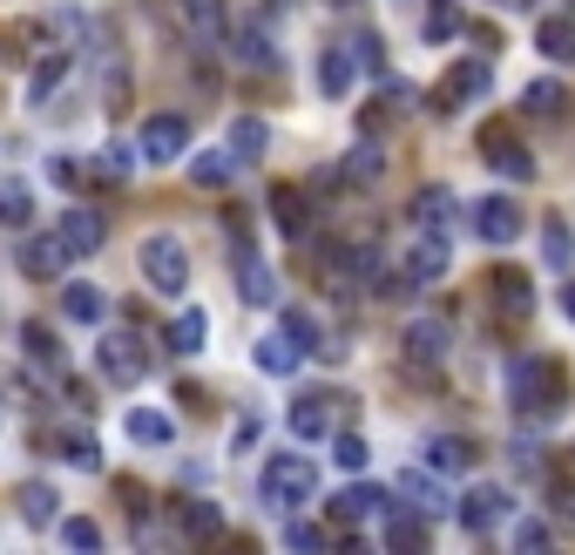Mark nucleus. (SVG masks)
<instances>
[{"label":"nucleus","instance_id":"5701e85b","mask_svg":"<svg viewBox=\"0 0 575 555\" xmlns=\"http://www.w3.org/2000/svg\"><path fill=\"white\" fill-rule=\"evenodd\" d=\"M54 454H61L68 467H81V474H96V467H102V447H96V434H81V427H68V434L54 440Z\"/></svg>","mask_w":575,"mask_h":555},{"label":"nucleus","instance_id":"f03ea898","mask_svg":"<svg viewBox=\"0 0 575 555\" xmlns=\"http://www.w3.org/2000/svg\"><path fill=\"white\" fill-rule=\"evenodd\" d=\"M142 285L162 291V298H184V285H190V251L177 245V237H142Z\"/></svg>","mask_w":575,"mask_h":555},{"label":"nucleus","instance_id":"a211bd4d","mask_svg":"<svg viewBox=\"0 0 575 555\" xmlns=\"http://www.w3.org/2000/svg\"><path fill=\"white\" fill-rule=\"evenodd\" d=\"M230 177H237V149H204L197 163H190V184L197 190H230Z\"/></svg>","mask_w":575,"mask_h":555},{"label":"nucleus","instance_id":"1a4fd4ad","mask_svg":"<svg viewBox=\"0 0 575 555\" xmlns=\"http://www.w3.org/2000/svg\"><path fill=\"white\" fill-rule=\"evenodd\" d=\"M447 346H454L447 319H414V326H406V359H414V366H440Z\"/></svg>","mask_w":575,"mask_h":555},{"label":"nucleus","instance_id":"603ef678","mask_svg":"<svg viewBox=\"0 0 575 555\" xmlns=\"http://www.w3.org/2000/svg\"><path fill=\"white\" fill-rule=\"evenodd\" d=\"M339 8H353V0H339Z\"/></svg>","mask_w":575,"mask_h":555},{"label":"nucleus","instance_id":"2f4dec72","mask_svg":"<svg viewBox=\"0 0 575 555\" xmlns=\"http://www.w3.org/2000/svg\"><path fill=\"white\" fill-rule=\"evenodd\" d=\"M420 542H427V522H414V515L386 508V548H420Z\"/></svg>","mask_w":575,"mask_h":555},{"label":"nucleus","instance_id":"7ed1b4c3","mask_svg":"<svg viewBox=\"0 0 575 555\" xmlns=\"http://www.w3.org/2000/svg\"><path fill=\"white\" fill-rule=\"evenodd\" d=\"M508 386H515V407H528V414H562V366H548V359H515Z\"/></svg>","mask_w":575,"mask_h":555},{"label":"nucleus","instance_id":"e433bc0d","mask_svg":"<svg viewBox=\"0 0 575 555\" xmlns=\"http://www.w3.org/2000/svg\"><path fill=\"white\" fill-rule=\"evenodd\" d=\"M542 258H548L555 271H568V265H575V237H568L562 224H548V237H542Z\"/></svg>","mask_w":575,"mask_h":555},{"label":"nucleus","instance_id":"473e14b6","mask_svg":"<svg viewBox=\"0 0 575 555\" xmlns=\"http://www.w3.org/2000/svg\"><path fill=\"white\" fill-rule=\"evenodd\" d=\"M54 535H61L68 548H89V555L102 548V528H96L89 515H61V522H54Z\"/></svg>","mask_w":575,"mask_h":555},{"label":"nucleus","instance_id":"de8ad7c7","mask_svg":"<svg viewBox=\"0 0 575 555\" xmlns=\"http://www.w3.org/2000/svg\"><path fill=\"white\" fill-rule=\"evenodd\" d=\"M318 542H325V535H318L311 522H291V528H285V548H318Z\"/></svg>","mask_w":575,"mask_h":555},{"label":"nucleus","instance_id":"6ab92c4d","mask_svg":"<svg viewBox=\"0 0 575 555\" xmlns=\"http://www.w3.org/2000/svg\"><path fill=\"white\" fill-rule=\"evenodd\" d=\"M61 245H68L75 258H89V251L102 245V217H96V210H68V217H61Z\"/></svg>","mask_w":575,"mask_h":555},{"label":"nucleus","instance_id":"ddd939ff","mask_svg":"<svg viewBox=\"0 0 575 555\" xmlns=\"http://www.w3.org/2000/svg\"><path fill=\"white\" fill-rule=\"evenodd\" d=\"M487 89H495V68H487V61H460V68H454V82H447V96H440V109L480 102Z\"/></svg>","mask_w":575,"mask_h":555},{"label":"nucleus","instance_id":"412c9836","mask_svg":"<svg viewBox=\"0 0 575 555\" xmlns=\"http://www.w3.org/2000/svg\"><path fill=\"white\" fill-rule=\"evenodd\" d=\"M480 149H487V163H495L502 177H515V184H522V177H535V156H528L522 142H508V136H487Z\"/></svg>","mask_w":575,"mask_h":555},{"label":"nucleus","instance_id":"a19ab883","mask_svg":"<svg viewBox=\"0 0 575 555\" xmlns=\"http://www.w3.org/2000/svg\"><path fill=\"white\" fill-rule=\"evenodd\" d=\"M184 14H190L204 34H224V0H184Z\"/></svg>","mask_w":575,"mask_h":555},{"label":"nucleus","instance_id":"72a5a7b5","mask_svg":"<svg viewBox=\"0 0 575 555\" xmlns=\"http://www.w3.org/2000/svg\"><path fill=\"white\" fill-rule=\"evenodd\" d=\"M542 54H555V61H575V21H542Z\"/></svg>","mask_w":575,"mask_h":555},{"label":"nucleus","instance_id":"4be33fe9","mask_svg":"<svg viewBox=\"0 0 575 555\" xmlns=\"http://www.w3.org/2000/svg\"><path fill=\"white\" fill-rule=\"evenodd\" d=\"M318 89L333 96V102L353 96V54H346V48H325V61H318Z\"/></svg>","mask_w":575,"mask_h":555},{"label":"nucleus","instance_id":"f3484780","mask_svg":"<svg viewBox=\"0 0 575 555\" xmlns=\"http://www.w3.org/2000/svg\"><path fill=\"white\" fill-rule=\"evenodd\" d=\"M61 311H68L75 326H102L109 319V298L96 285H61Z\"/></svg>","mask_w":575,"mask_h":555},{"label":"nucleus","instance_id":"58836bf2","mask_svg":"<svg viewBox=\"0 0 575 555\" xmlns=\"http://www.w3.org/2000/svg\"><path fill=\"white\" fill-rule=\"evenodd\" d=\"M447 210H454L447 190H420V197H414V224H447Z\"/></svg>","mask_w":575,"mask_h":555},{"label":"nucleus","instance_id":"c03bdc74","mask_svg":"<svg viewBox=\"0 0 575 555\" xmlns=\"http://www.w3.org/2000/svg\"><path fill=\"white\" fill-rule=\"evenodd\" d=\"M522 109H528V116H542V109H562V89H555V82H535V89L522 96Z\"/></svg>","mask_w":575,"mask_h":555},{"label":"nucleus","instance_id":"a878e982","mask_svg":"<svg viewBox=\"0 0 575 555\" xmlns=\"http://www.w3.org/2000/svg\"><path fill=\"white\" fill-rule=\"evenodd\" d=\"M298 353H305V346H298L291 333H271V339H258V366H265V373H291V366H298Z\"/></svg>","mask_w":575,"mask_h":555},{"label":"nucleus","instance_id":"37998d69","mask_svg":"<svg viewBox=\"0 0 575 555\" xmlns=\"http://www.w3.org/2000/svg\"><path fill=\"white\" fill-rule=\"evenodd\" d=\"M333 454H339V467H353V474H359V467H366V454H373V447H366V440H359V434H339V440H333Z\"/></svg>","mask_w":575,"mask_h":555},{"label":"nucleus","instance_id":"393cba45","mask_svg":"<svg viewBox=\"0 0 575 555\" xmlns=\"http://www.w3.org/2000/svg\"><path fill=\"white\" fill-rule=\"evenodd\" d=\"M230 149H237V156H251V163H258V156L271 149V129H265L258 116H237V122H230Z\"/></svg>","mask_w":575,"mask_h":555},{"label":"nucleus","instance_id":"f704fd0d","mask_svg":"<svg viewBox=\"0 0 575 555\" xmlns=\"http://www.w3.org/2000/svg\"><path fill=\"white\" fill-rule=\"evenodd\" d=\"M460 34V8H454V0H434V8H427V41H454Z\"/></svg>","mask_w":575,"mask_h":555},{"label":"nucleus","instance_id":"dca6fc26","mask_svg":"<svg viewBox=\"0 0 575 555\" xmlns=\"http://www.w3.org/2000/svg\"><path fill=\"white\" fill-rule=\"evenodd\" d=\"M129 440H142V447H170L177 440V420L170 414H162V407H129Z\"/></svg>","mask_w":575,"mask_h":555},{"label":"nucleus","instance_id":"4c0bfd02","mask_svg":"<svg viewBox=\"0 0 575 555\" xmlns=\"http://www.w3.org/2000/svg\"><path fill=\"white\" fill-rule=\"evenodd\" d=\"M399 495H414V508H440V502H447V495H440V488L427 482V474H414V467L399 474Z\"/></svg>","mask_w":575,"mask_h":555},{"label":"nucleus","instance_id":"c9c22d12","mask_svg":"<svg viewBox=\"0 0 575 555\" xmlns=\"http://www.w3.org/2000/svg\"><path fill=\"white\" fill-rule=\"evenodd\" d=\"M184 528H190V535H224L217 502H184Z\"/></svg>","mask_w":575,"mask_h":555},{"label":"nucleus","instance_id":"c85d7f7f","mask_svg":"<svg viewBox=\"0 0 575 555\" xmlns=\"http://www.w3.org/2000/svg\"><path fill=\"white\" fill-rule=\"evenodd\" d=\"M61 75H68V54H41V68L28 75V102H48L61 89Z\"/></svg>","mask_w":575,"mask_h":555},{"label":"nucleus","instance_id":"9b49d317","mask_svg":"<svg viewBox=\"0 0 575 555\" xmlns=\"http://www.w3.org/2000/svg\"><path fill=\"white\" fill-rule=\"evenodd\" d=\"M271 217H278V230H285V237H298V245L311 237V197H305V190L278 184V190H271Z\"/></svg>","mask_w":575,"mask_h":555},{"label":"nucleus","instance_id":"bb28decb","mask_svg":"<svg viewBox=\"0 0 575 555\" xmlns=\"http://www.w3.org/2000/svg\"><path fill=\"white\" fill-rule=\"evenodd\" d=\"M230 54H237V61H258V68H278V48H271L258 28H230Z\"/></svg>","mask_w":575,"mask_h":555},{"label":"nucleus","instance_id":"7c9ffc66","mask_svg":"<svg viewBox=\"0 0 575 555\" xmlns=\"http://www.w3.org/2000/svg\"><path fill=\"white\" fill-rule=\"evenodd\" d=\"M467 460H474L467 440H427V467H434V474H460Z\"/></svg>","mask_w":575,"mask_h":555},{"label":"nucleus","instance_id":"c756f323","mask_svg":"<svg viewBox=\"0 0 575 555\" xmlns=\"http://www.w3.org/2000/svg\"><path fill=\"white\" fill-rule=\"evenodd\" d=\"M21 353H28V366H41V373H61V346H54L41 326H28V333H21Z\"/></svg>","mask_w":575,"mask_h":555},{"label":"nucleus","instance_id":"49530a36","mask_svg":"<svg viewBox=\"0 0 575 555\" xmlns=\"http://www.w3.org/2000/svg\"><path fill=\"white\" fill-rule=\"evenodd\" d=\"M353 54H359V61H366V75H386V68H379V61H386V54H379V41H373V34H359V41H353Z\"/></svg>","mask_w":575,"mask_h":555},{"label":"nucleus","instance_id":"b1692460","mask_svg":"<svg viewBox=\"0 0 575 555\" xmlns=\"http://www.w3.org/2000/svg\"><path fill=\"white\" fill-rule=\"evenodd\" d=\"M21 515H28L34 528H54V522H61V495H54L48 482H28V488H21Z\"/></svg>","mask_w":575,"mask_h":555},{"label":"nucleus","instance_id":"6e6552de","mask_svg":"<svg viewBox=\"0 0 575 555\" xmlns=\"http://www.w3.org/2000/svg\"><path fill=\"white\" fill-rule=\"evenodd\" d=\"M508 508H515V502H508L502 488H474V495L460 502V522H467V535H495V528L508 522Z\"/></svg>","mask_w":575,"mask_h":555},{"label":"nucleus","instance_id":"79ce46f5","mask_svg":"<svg viewBox=\"0 0 575 555\" xmlns=\"http://www.w3.org/2000/svg\"><path fill=\"white\" fill-rule=\"evenodd\" d=\"M285 333H291L305 353H318V346H325V339H318V319H311V311H285Z\"/></svg>","mask_w":575,"mask_h":555},{"label":"nucleus","instance_id":"0eeeda50","mask_svg":"<svg viewBox=\"0 0 575 555\" xmlns=\"http://www.w3.org/2000/svg\"><path fill=\"white\" fill-rule=\"evenodd\" d=\"M447 265H454L447 237H440V230H427L420 245H414V258H406V285H440V278H447Z\"/></svg>","mask_w":575,"mask_h":555},{"label":"nucleus","instance_id":"8fccbe9b","mask_svg":"<svg viewBox=\"0 0 575 555\" xmlns=\"http://www.w3.org/2000/svg\"><path fill=\"white\" fill-rule=\"evenodd\" d=\"M515 542H522V548H542V542H548V522H522Z\"/></svg>","mask_w":575,"mask_h":555},{"label":"nucleus","instance_id":"9d476101","mask_svg":"<svg viewBox=\"0 0 575 555\" xmlns=\"http://www.w3.org/2000/svg\"><path fill=\"white\" fill-rule=\"evenodd\" d=\"M237 291H244V305H278V278L258 251H237Z\"/></svg>","mask_w":575,"mask_h":555},{"label":"nucleus","instance_id":"3c124183","mask_svg":"<svg viewBox=\"0 0 575 555\" xmlns=\"http://www.w3.org/2000/svg\"><path fill=\"white\" fill-rule=\"evenodd\" d=\"M568 311H575V285H568Z\"/></svg>","mask_w":575,"mask_h":555},{"label":"nucleus","instance_id":"39448f33","mask_svg":"<svg viewBox=\"0 0 575 555\" xmlns=\"http://www.w3.org/2000/svg\"><path fill=\"white\" fill-rule=\"evenodd\" d=\"M96 366H102V379H116V386H136V379L149 373V353H142V339H129V333H109V339H96Z\"/></svg>","mask_w":575,"mask_h":555},{"label":"nucleus","instance_id":"a18cd8bd","mask_svg":"<svg viewBox=\"0 0 575 555\" xmlns=\"http://www.w3.org/2000/svg\"><path fill=\"white\" fill-rule=\"evenodd\" d=\"M136 156H142V149H122V142H116V149H102V170H116V184H122V170H136Z\"/></svg>","mask_w":575,"mask_h":555},{"label":"nucleus","instance_id":"4468645a","mask_svg":"<svg viewBox=\"0 0 575 555\" xmlns=\"http://www.w3.org/2000/svg\"><path fill=\"white\" fill-rule=\"evenodd\" d=\"M291 434L298 440H325V434H333V393H305V400L291 407Z\"/></svg>","mask_w":575,"mask_h":555},{"label":"nucleus","instance_id":"ea45409f","mask_svg":"<svg viewBox=\"0 0 575 555\" xmlns=\"http://www.w3.org/2000/svg\"><path fill=\"white\" fill-rule=\"evenodd\" d=\"M379 163H386V156L366 142V149H353V156H346V177H353V184H373V177H379Z\"/></svg>","mask_w":575,"mask_h":555},{"label":"nucleus","instance_id":"09e8293b","mask_svg":"<svg viewBox=\"0 0 575 555\" xmlns=\"http://www.w3.org/2000/svg\"><path fill=\"white\" fill-rule=\"evenodd\" d=\"M0 217H8V224H28V197L8 190V197H0Z\"/></svg>","mask_w":575,"mask_h":555},{"label":"nucleus","instance_id":"cd10ccee","mask_svg":"<svg viewBox=\"0 0 575 555\" xmlns=\"http://www.w3.org/2000/svg\"><path fill=\"white\" fill-rule=\"evenodd\" d=\"M210 339V319L204 311H177V326H170V353H204Z\"/></svg>","mask_w":575,"mask_h":555},{"label":"nucleus","instance_id":"aec40b11","mask_svg":"<svg viewBox=\"0 0 575 555\" xmlns=\"http://www.w3.org/2000/svg\"><path fill=\"white\" fill-rule=\"evenodd\" d=\"M386 508H393V502H386L379 488H366V482L346 488V495H333V515H339V522H373V515H386Z\"/></svg>","mask_w":575,"mask_h":555},{"label":"nucleus","instance_id":"f8f14e48","mask_svg":"<svg viewBox=\"0 0 575 555\" xmlns=\"http://www.w3.org/2000/svg\"><path fill=\"white\" fill-rule=\"evenodd\" d=\"M68 258H75V251L61 245V230H54V237H28V245H21V271H28V278H61Z\"/></svg>","mask_w":575,"mask_h":555},{"label":"nucleus","instance_id":"20e7f679","mask_svg":"<svg viewBox=\"0 0 575 555\" xmlns=\"http://www.w3.org/2000/svg\"><path fill=\"white\" fill-rule=\"evenodd\" d=\"M136 149H142V163H177V156L190 149V122L162 109V116H149V122L136 129Z\"/></svg>","mask_w":575,"mask_h":555},{"label":"nucleus","instance_id":"2eb2a0df","mask_svg":"<svg viewBox=\"0 0 575 555\" xmlns=\"http://www.w3.org/2000/svg\"><path fill=\"white\" fill-rule=\"evenodd\" d=\"M487 285H495V311H502V319H528V311H535V291H528L522 271H495Z\"/></svg>","mask_w":575,"mask_h":555},{"label":"nucleus","instance_id":"423d86ee","mask_svg":"<svg viewBox=\"0 0 575 555\" xmlns=\"http://www.w3.org/2000/svg\"><path fill=\"white\" fill-rule=\"evenodd\" d=\"M474 237H487V245H515V237H522V204L515 197H480L474 204Z\"/></svg>","mask_w":575,"mask_h":555},{"label":"nucleus","instance_id":"f257e3e1","mask_svg":"<svg viewBox=\"0 0 575 555\" xmlns=\"http://www.w3.org/2000/svg\"><path fill=\"white\" fill-rule=\"evenodd\" d=\"M258 495H265V508L291 515V508H305V502L318 495V467H311L305 454H271L265 474H258Z\"/></svg>","mask_w":575,"mask_h":555}]
</instances>
